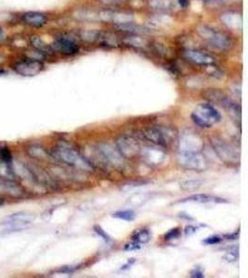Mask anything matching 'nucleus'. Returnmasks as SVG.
<instances>
[{"label": "nucleus", "mask_w": 248, "mask_h": 278, "mask_svg": "<svg viewBox=\"0 0 248 278\" xmlns=\"http://www.w3.org/2000/svg\"><path fill=\"white\" fill-rule=\"evenodd\" d=\"M54 158L84 171H91L94 169L92 164L85 156L78 152L75 148L67 144H60L56 146L53 151Z\"/></svg>", "instance_id": "obj_1"}, {"label": "nucleus", "mask_w": 248, "mask_h": 278, "mask_svg": "<svg viewBox=\"0 0 248 278\" xmlns=\"http://www.w3.org/2000/svg\"><path fill=\"white\" fill-rule=\"evenodd\" d=\"M141 137L151 144L156 146H167L178 139V132L171 127L154 126L141 130Z\"/></svg>", "instance_id": "obj_2"}, {"label": "nucleus", "mask_w": 248, "mask_h": 278, "mask_svg": "<svg viewBox=\"0 0 248 278\" xmlns=\"http://www.w3.org/2000/svg\"><path fill=\"white\" fill-rule=\"evenodd\" d=\"M192 120L203 128H210L221 122L222 114L211 103H200L192 113Z\"/></svg>", "instance_id": "obj_3"}, {"label": "nucleus", "mask_w": 248, "mask_h": 278, "mask_svg": "<svg viewBox=\"0 0 248 278\" xmlns=\"http://www.w3.org/2000/svg\"><path fill=\"white\" fill-rule=\"evenodd\" d=\"M34 216L26 212H17L0 223V236L21 231L34 220Z\"/></svg>", "instance_id": "obj_4"}, {"label": "nucleus", "mask_w": 248, "mask_h": 278, "mask_svg": "<svg viewBox=\"0 0 248 278\" xmlns=\"http://www.w3.org/2000/svg\"><path fill=\"white\" fill-rule=\"evenodd\" d=\"M178 162L182 168L195 172H203L208 167V159L202 151H179Z\"/></svg>", "instance_id": "obj_5"}, {"label": "nucleus", "mask_w": 248, "mask_h": 278, "mask_svg": "<svg viewBox=\"0 0 248 278\" xmlns=\"http://www.w3.org/2000/svg\"><path fill=\"white\" fill-rule=\"evenodd\" d=\"M197 32L203 39L208 41V44L220 50H228L232 46V41L228 35L216 30L208 25H201L198 27Z\"/></svg>", "instance_id": "obj_6"}, {"label": "nucleus", "mask_w": 248, "mask_h": 278, "mask_svg": "<svg viewBox=\"0 0 248 278\" xmlns=\"http://www.w3.org/2000/svg\"><path fill=\"white\" fill-rule=\"evenodd\" d=\"M211 144L215 152L222 161L231 164L240 163L241 160L240 152L233 145L219 138L212 139Z\"/></svg>", "instance_id": "obj_7"}, {"label": "nucleus", "mask_w": 248, "mask_h": 278, "mask_svg": "<svg viewBox=\"0 0 248 278\" xmlns=\"http://www.w3.org/2000/svg\"><path fill=\"white\" fill-rule=\"evenodd\" d=\"M15 73L25 77H32L40 73L45 65L39 59L36 58H25L16 60L11 65Z\"/></svg>", "instance_id": "obj_8"}, {"label": "nucleus", "mask_w": 248, "mask_h": 278, "mask_svg": "<svg viewBox=\"0 0 248 278\" xmlns=\"http://www.w3.org/2000/svg\"><path fill=\"white\" fill-rule=\"evenodd\" d=\"M116 148L124 158L133 159L141 155V144L138 139L130 136H121L116 140Z\"/></svg>", "instance_id": "obj_9"}, {"label": "nucleus", "mask_w": 248, "mask_h": 278, "mask_svg": "<svg viewBox=\"0 0 248 278\" xmlns=\"http://www.w3.org/2000/svg\"><path fill=\"white\" fill-rule=\"evenodd\" d=\"M208 97L210 100H213L217 103H220V105L228 112L230 116L235 120L237 124L241 123V108L237 103H235L234 100H231L229 97L225 96L221 91H217V90L210 91L208 94Z\"/></svg>", "instance_id": "obj_10"}, {"label": "nucleus", "mask_w": 248, "mask_h": 278, "mask_svg": "<svg viewBox=\"0 0 248 278\" xmlns=\"http://www.w3.org/2000/svg\"><path fill=\"white\" fill-rule=\"evenodd\" d=\"M179 151H202L204 140L197 133L187 130L179 139Z\"/></svg>", "instance_id": "obj_11"}, {"label": "nucleus", "mask_w": 248, "mask_h": 278, "mask_svg": "<svg viewBox=\"0 0 248 278\" xmlns=\"http://www.w3.org/2000/svg\"><path fill=\"white\" fill-rule=\"evenodd\" d=\"M163 146H156L152 144L151 146L141 147V156L150 164H160L166 158V153L163 150Z\"/></svg>", "instance_id": "obj_12"}, {"label": "nucleus", "mask_w": 248, "mask_h": 278, "mask_svg": "<svg viewBox=\"0 0 248 278\" xmlns=\"http://www.w3.org/2000/svg\"><path fill=\"white\" fill-rule=\"evenodd\" d=\"M98 148L101 150V152L110 165H115L116 167L122 166L123 159L125 158L121 155L116 147H114L109 144H100Z\"/></svg>", "instance_id": "obj_13"}, {"label": "nucleus", "mask_w": 248, "mask_h": 278, "mask_svg": "<svg viewBox=\"0 0 248 278\" xmlns=\"http://www.w3.org/2000/svg\"><path fill=\"white\" fill-rule=\"evenodd\" d=\"M53 50H56L60 53L64 55H74L78 52V46L74 43L73 40L66 37H59L55 40L52 45Z\"/></svg>", "instance_id": "obj_14"}, {"label": "nucleus", "mask_w": 248, "mask_h": 278, "mask_svg": "<svg viewBox=\"0 0 248 278\" xmlns=\"http://www.w3.org/2000/svg\"><path fill=\"white\" fill-rule=\"evenodd\" d=\"M183 55L187 60L199 65H212L215 62V59L212 56L195 49H187L184 51Z\"/></svg>", "instance_id": "obj_15"}, {"label": "nucleus", "mask_w": 248, "mask_h": 278, "mask_svg": "<svg viewBox=\"0 0 248 278\" xmlns=\"http://www.w3.org/2000/svg\"><path fill=\"white\" fill-rule=\"evenodd\" d=\"M179 202H181V203L194 202V203L206 204V203H226L227 200L219 198V197L208 195V194H196V195H192L188 198L181 199Z\"/></svg>", "instance_id": "obj_16"}, {"label": "nucleus", "mask_w": 248, "mask_h": 278, "mask_svg": "<svg viewBox=\"0 0 248 278\" xmlns=\"http://www.w3.org/2000/svg\"><path fill=\"white\" fill-rule=\"evenodd\" d=\"M222 22L231 29L240 31L243 29V17L240 13L235 11H229L222 15Z\"/></svg>", "instance_id": "obj_17"}, {"label": "nucleus", "mask_w": 248, "mask_h": 278, "mask_svg": "<svg viewBox=\"0 0 248 278\" xmlns=\"http://www.w3.org/2000/svg\"><path fill=\"white\" fill-rule=\"evenodd\" d=\"M23 22L31 27H42L47 23V18L45 14L30 11L22 15Z\"/></svg>", "instance_id": "obj_18"}, {"label": "nucleus", "mask_w": 248, "mask_h": 278, "mask_svg": "<svg viewBox=\"0 0 248 278\" xmlns=\"http://www.w3.org/2000/svg\"><path fill=\"white\" fill-rule=\"evenodd\" d=\"M30 43L35 49V51H38L39 53L50 54L54 51L52 46L47 45V43L38 35H32L30 37Z\"/></svg>", "instance_id": "obj_19"}, {"label": "nucleus", "mask_w": 248, "mask_h": 278, "mask_svg": "<svg viewBox=\"0 0 248 278\" xmlns=\"http://www.w3.org/2000/svg\"><path fill=\"white\" fill-rule=\"evenodd\" d=\"M150 7L158 10H171L176 7L174 0H150Z\"/></svg>", "instance_id": "obj_20"}, {"label": "nucleus", "mask_w": 248, "mask_h": 278, "mask_svg": "<svg viewBox=\"0 0 248 278\" xmlns=\"http://www.w3.org/2000/svg\"><path fill=\"white\" fill-rule=\"evenodd\" d=\"M172 23V19L167 15H156L150 19V24L154 28H166Z\"/></svg>", "instance_id": "obj_21"}, {"label": "nucleus", "mask_w": 248, "mask_h": 278, "mask_svg": "<svg viewBox=\"0 0 248 278\" xmlns=\"http://www.w3.org/2000/svg\"><path fill=\"white\" fill-rule=\"evenodd\" d=\"M152 239L151 233L147 229H141L140 231L136 232L132 237V240L139 243L140 245H145Z\"/></svg>", "instance_id": "obj_22"}, {"label": "nucleus", "mask_w": 248, "mask_h": 278, "mask_svg": "<svg viewBox=\"0 0 248 278\" xmlns=\"http://www.w3.org/2000/svg\"><path fill=\"white\" fill-rule=\"evenodd\" d=\"M113 217L124 220V221H128V222H131V221L134 220L136 215H135V212L133 211L125 210V211L114 212V213H113Z\"/></svg>", "instance_id": "obj_23"}, {"label": "nucleus", "mask_w": 248, "mask_h": 278, "mask_svg": "<svg viewBox=\"0 0 248 278\" xmlns=\"http://www.w3.org/2000/svg\"><path fill=\"white\" fill-rule=\"evenodd\" d=\"M0 160L11 162L12 161V156L9 148L6 146H0Z\"/></svg>", "instance_id": "obj_24"}, {"label": "nucleus", "mask_w": 248, "mask_h": 278, "mask_svg": "<svg viewBox=\"0 0 248 278\" xmlns=\"http://www.w3.org/2000/svg\"><path fill=\"white\" fill-rule=\"evenodd\" d=\"M94 231L96 232L97 235H98L100 238L103 239L106 243H111V242H113V239H111V237L108 235L106 232L104 231V230L101 228V226H99V225L94 226Z\"/></svg>", "instance_id": "obj_25"}, {"label": "nucleus", "mask_w": 248, "mask_h": 278, "mask_svg": "<svg viewBox=\"0 0 248 278\" xmlns=\"http://www.w3.org/2000/svg\"><path fill=\"white\" fill-rule=\"evenodd\" d=\"M222 241V237H220V236H212V237H209L208 239H205L203 241V243L206 244V245H216V244L221 243Z\"/></svg>", "instance_id": "obj_26"}, {"label": "nucleus", "mask_w": 248, "mask_h": 278, "mask_svg": "<svg viewBox=\"0 0 248 278\" xmlns=\"http://www.w3.org/2000/svg\"><path fill=\"white\" fill-rule=\"evenodd\" d=\"M179 236H180V230L178 228H175L168 232V234H166L165 239L167 240H170V239H177Z\"/></svg>", "instance_id": "obj_27"}, {"label": "nucleus", "mask_w": 248, "mask_h": 278, "mask_svg": "<svg viewBox=\"0 0 248 278\" xmlns=\"http://www.w3.org/2000/svg\"><path fill=\"white\" fill-rule=\"evenodd\" d=\"M141 245H140L139 243H137V242H135L132 240V242L131 243H128L126 245L125 247V251H127V252H131V251H137V250H140L141 249Z\"/></svg>", "instance_id": "obj_28"}, {"label": "nucleus", "mask_w": 248, "mask_h": 278, "mask_svg": "<svg viewBox=\"0 0 248 278\" xmlns=\"http://www.w3.org/2000/svg\"><path fill=\"white\" fill-rule=\"evenodd\" d=\"M199 185H200V183H198V182H196V181H194V182L190 181V182L183 183L181 186H182L184 189H192V186H193V188L195 189L196 187H198Z\"/></svg>", "instance_id": "obj_29"}, {"label": "nucleus", "mask_w": 248, "mask_h": 278, "mask_svg": "<svg viewBox=\"0 0 248 278\" xmlns=\"http://www.w3.org/2000/svg\"><path fill=\"white\" fill-rule=\"evenodd\" d=\"M191 277L192 278H204L205 277V275H204V273L202 271L200 268H195L194 271L192 272V275H191Z\"/></svg>", "instance_id": "obj_30"}, {"label": "nucleus", "mask_w": 248, "mask_h": 278, "mask_svg": "<svg viewBox=\"0 0 248 278\" xmlns=\"http://www.w3.org/2000/svg\"><path fill=\"white\" fill-rule=\"evenodd\" d=\"M104 4H109V5H114V4H120L122 2H124L125 0H100Z\"/></svg>", "instance_id": "obj_31"}, {"label": "nucleus", "mask_w": 248, "mask_h": 278, "mask_svg": "<svg viewBox=\"0 0 248 278\" xmlns=\"http://www.w3.org/2000/svg\"><path fill=\"white\" fill-rule=\"evenodd\" d=\"M177 1L180 4V6L183 8L188 7L189 5H190V0H177Z\"/></svg>", "instance_id": "obj_32"}, {"label": "nucleus", "mask_w": 248, "mask_h": 278, "mask_svg": "<svg viewBox=\"0 0 248 278\" xmlns=\"http://www.w3.org/2000/svg\"><path fill=\"white\" fill-rule=\"evenodd\" d=\"M195 231H196V228L194 227V226H191V225H190V226H187V227H186L185 233H186V235H187V236H188V235L190 236L191 234L195 233Z\"/></svg>", "instance_id": "obj_33"}, {"label": "nucleus", "mask_w": 248, "mask_h": 278, "mask_svg": "<svg viewBox=\"0 0 248 278\" xmlns=\"http://www.w3.org/2000/svg\"><path fill=\"white\" fill-rule=\"evenodd\" d=\"M4 35V32H3V29L0 26V38H2Z\"/></svg>", "instance_id": "obj_34"}, {"label": "nucleus", "mask_w": 248, "mask_h": 278, "mask_svg": "<svg viewBox=\"0 0 248 278\" xmlns=\"http://www.w3.org/2000/svg\"><path fill=\"white\" fill-rule=\"evenodd\" d=\"M3 203H4V199H3V198H1V197H0V205H2V204H3Z\"/></svg>", "instance_id": "obj_35"}, {"label": "nucleus", "mask_w": 248, "mask_h": 278, "mask_svg": "<svg viewBox=\"0 0 248 278\" xmlns=\"http://www.w3.org/2000/svg\"><path fill=\"white\" fill-rule=\"evenodd\" d=\"M204 1H211V0H204Z\"/></svg>", "instance_id": "obj_36"}, {"label": "nucleus", "mask_w": 248, "mask_h": 278, "mask_svg": "<svg viewBox=\"0 0 248 278\" xmlns=\"http://www.w3.org/2000/svg\"><path fill=\"white\" fill-rule=\"evenodd\" d=\"M0 60H1V56H0Z\"/></svg>", "instance_id": "obj_37"}]
</instances>
